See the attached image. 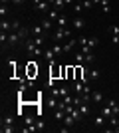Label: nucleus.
<instances>
[{"label": "nucleus", "instance_id": "nucleus-1", "mask_svg": "<svg viewBox=\"0 0 119 133\" xmlns=\"http://www.w3.org/2000/svg\"><path fill=\"white\" fill-rule=\"evenodd\" d=\"M52 40H54V42H62V40H68V28L56 26L54 30H52Z\"/></svg>", "mask_w": 119, "mask_h": 133}, {"label": "nucleus", "instance_id": "nucleus-2", "mask_svg": "<svg viewBox=\"0 0 119 133\" xmlns=\"http://www.w3.org/2000/svg\"><path fill=\"white\" fill-rule=\"evenodd\" d=\"M78 44H79V46H87V48H91V50H93V48L99 44V40H97L95 36H89V38H85V36H79V38H78Z\"/></svg>", "mask_w": 119, "mask_h": 133}, {"label": "nucleus", "instance_id": "nucleus-3", "mask_svg": "<svg viewBox=\"0 0 119 133\" xmlns=\"http://www.w3.org/2000/svg\"><path fill=\"white\" fill-rule=\"evenodd\" d=\"M34 10L40 12V14H44V16H48V12L52 10V4L48 2V0H40L38 4H34Z\"/></svg>", "mask_w": 119, "mask_h": 133}, {"label": "nucleus", "instance_id": "nucleus-4", "mask_svg": "<svg viewBox=\"0 0 119 133\" xmlns=\"http://www.w3.org/2000/svg\"><path fill=\"white\" fill-rule=\"evenodd\" d=\"M20 44V38H18V32H8V42H6V48L4 50H12Z\"/></svg>", "mask_w": 119, "mask_h": 133}, {"label": "nucleus", "instance_id": "nucleus-5", "mask_svg": "<svg viewBox=\"0 0 119 133\" xmlns=\"http://www.w3.org/2000/svg\"><path fill=\"white\" fill-rule=\"evenodd\" d=\"M72 28H74L75 32H81L85 28V20L81 16H74V20H72Z\"/></svg>", "mask_w": 119, "mask_h": 133}, {"label": "nucleus", "instance_id": "nucleus-6", "mask_svg": "<svg viewBox=\"0 0 119 133\" xmlns=\"http://www.w3.org/2000/svg\"><path fill=\"white\" fill-rule=\"evenodd\" d=\"M93 123H95V127H105V125L109 123V117H105L101 111H99V113L93 117Z\"/></svg>", "mask_w": 119, "mask_h": 133}, {"label": "nucleus", "instance_id": "nucleus-7", "mask_svg": "<svg viewBox=\"0 0 119 133\" xmlns=\"http://www.w3.org/2000/svg\"><path fill=\"white\" fill-rule=\"evenodd\" d=\"M42 28H44L46 32H52V28H54V20H52V18H48V16H44L42 18Z\"/></svg>", "mask_w": 119, "mask_h": 133}, {"label": "nucleus", "instance_id": "nucleus-8", "mask_svg": "<svg viewBox=\"0 0 119 133\" xmlns=\"http://www.w3.org/2000/svg\"><path fill=\"white\" fill-rule=\"evenodd\" d=\"M72 89H74V94H75V95H81V94H83V89H85V83L81 82V79H78V82L72 85Z\"/></svg>", "mask_w": 119, "mask_h": 133}, {"label": "nucleus", "instance_id": "nucleus-9", "mask_svg": "<svg viewBox=\"0 0 119 133\" xmlns=\"http://www.w3.org/2000/svg\"><path fill=\"white\" fill-rule=\"evenodd\" d=\"M78 44V38H69V40H66V44H64V54H68V52H72L74 50V46Z\"/></svg>", "mask_w": 119, "mask_h": 133}, {"label": "nucleus", "instance_id": "nucleus-10", "mask_svg": "<svg viewBox=\"0 0 119 133\" xmlns=\"http://www.w3.org/2000/svg\"><path fill=\"white\" fill-rule=\"evenodd\" d=\"M36 36H46V30L42 28V24H36L32 28V38H36Z\"/></svg>", "mask_w": 119, "mask_h": 133}, {"label": "nucleus", "instance_id": "nucleus-11", "mask_svg": "<svg viewBox=\"0 0 119 133\" xmlns=\"http://www.w3.org/2000/svg\"><path fill=\"white\" fill-rule=\"evenodd\" d=\"M54 58H56V54H54V50H52V48L44 50V60H46V62H52V64H54Z\"/></svg>", "mask_w": 119, "mask_h": 133}, {"label": "nucleus", "instance_id": "nucleus-12", "mask_svg": "<svg viewBox=\"0 0 119 133\" xmlns=\"http://www.w3.org/2000/svg\"><path fill=\"white\" fill-rule=\"evenodd\" d=\"M105 103H107V105L111 107V109H113V113H115V115H119V101H115V99H107Z\"/></svg>", "mask_w": 119, "mask_h": 133}, {"label": "nucleus", "instance_id": "nucleus-13", "mask_svg": "<svg viewBox=\"0 0 119 133\" xmlns=\"http://www.w3.org/2000/svg\"><path fill=\"white\" fill-rule=\"evenodd\" d=\"M91 101H93V103H101L103 101V94L101 91H91Z\"/></svg>", "mask_w": 119, "mask_h": 133}, {"label": "nucleus", "instance_id": "nucleus-14", "mask_svg": "<svg viewBox=\"0 0 119 133\" xmlns=\"http://www.w3.org/2000/svg\"><path fill=\"white\" fill-rule=\"evenodd\" d=\"M64 123H66V125H68V127H72V125H75V117L72 115V113H66V117H64Z\"/></svg>", "mask_w": 119, "mask_h": 133}, {"label": "nucleus", "instance_id": "nucleus-15", "mask_svg": "<svg viewBox=\"0 0 119 133\" xmlns=\"http://www.w3.org/2000/svg\"><path fill=\"white\" fill-rule=\"evenodd\" d=\"M0 30H2V32H12V22H8V20L2 18V22H0Z\"/></svg>", "mask_w": 119, "mask_h": 133}, {"label": "nucleus", "instance_id": "nucleus-16", "mask_svg": "<svg viewBox=\"0 0 119 133\" xmlns=\"http://www.w3.org/2000/svg\"><path fill=\"white\" fill-rule=\"evenodd\" d=\"M87 78H89L91 82L99 78V70H95V68H91V64H89V72H87Z\"/></svg>", "mask_w": 119, "mask_h": 133}, {"label": "nucleus", "instance_id": "nucleus-17", "mask_svg": "<svg viewBox=\"0 0 119 133\" xmlns=\"http://www.w3.org/2000/svg\"><path fill=\"white\" fill-rule=\"evenodd\" d=\"M81 113H83V117H87V115H91V109H89V103H79V107H78Z\"/></svg>", "mask_w": 119, "mask_h": 133}, {"label": "nucleus", "instance_id": "nucleus-18", "mask_svg": "<svg viewBox=\"0 0 119 133\" xmlns=\"http://www.w3.org/2000/svg\"><path fill=\"white\" fill-rule=\"evenodd\" d=\"M66 117V109H54V119L56 121H64Z\"/></svg>", "mask_w": 119, "mask_h": 133}, {"label": "nucleus", "instance_id": "nucleus-19", "mask_svg": "<svg viewBox=\"0 0 119 133\" xmlns=\"http://www.w3.org/2000/svg\"><path fill=\"white\" fill-rule=\"evenodd\" d=\"M99 6H101V10L107 14V12H111V0H101L99 2Z\"/></svg>", "mask_w": 119, "mask_h": 133}, {"label": "nucleus", "instance_id": "nucleus-20", "mask_svg": "<svg viewBox=\"0 0 119 133\" xmlns=\"http://www.w3.org/2000/svg\"><path fill=\"white\" fill-rule=\"evenodd\" d=\"M56 26H62V28H68V18L64 16V14H60V18L56 20Z\"/></svg>", "mask_w": 119, "mask_h": 133}, {"label": "nucleus", "instance_id": "nucleus-21", "mask_svg": "<svg viewBox=\"0 0 119 133\" xmlns=\"http://www.w3.org/2000/svg\"><path fill=\"white\" fill-rule=\"evenodd\" d=\"M52 50H54V54H56V56H60V54H64V46L60 44V42H54Z\"/></svg>", "mask_w": 119, "mask_h": 133}, {"label": "nucleus", "instance_id": "nucleus-22", "mask_svg": "<svg viewBox=\"0 0 119 133\" xmlns=\"http://www.w3.org/2000/svg\"><path fill=\"white\" fill-rule=\"evenodd\" d=\"M52 8H56V10H60V12H62L64 8H66V0H56V2L52 4Z\"/></svg>", "mask_w": 119, "mask_h": 133}, {"label": "nucleus", "instance_id": "nucleus-23", "mask_svg": "<svg viewBox=\"0 0 119 133\" xmlns=\"http://www.w3.org/2000/svg\"><path fill=\"white\" fill-rule=\"evenodd\" d=\"M60 14H62V12H60V10H56V8H52V10L48 12V18H52V20L56 22L58 18H60Z\"/></svg>", "mask_w": 119, "mask_h": 133}, {"label": "nucleus", "instance_id": "nucleus-24", "mask_svg": "<svg viewBox=\"0 0 119 133\" xmlns=\"http://www.w3.org/2000/svg\"><path fill=\"white\" fill-rule=\"evenodd\" d=\"M58 103H60V101H58V97H56V95H52L50 99H48V105H50L52 109H58Z\"/></svg>", "mask_w": 119, "mask_h": 133}, {"label": "nucleus", "instance_id": "nucleus-25", "mask_svg": "<svg viewBox=\"0 0 119 133\" xmlns=\"http://www.w3.org/2000/svg\"><path fill=\"white\" fill-rule=\"evenodd\" d=\"M2 125H14V117H12V115L2 117Z\"/></svg>", "mask_w": 119, "mask_h": 133}, {"label": "nucleus", "instance_id": "nucleus-26", "mask_svg": "<svg viewBox=\"0 0 119 133\" xmlns=\"http://www.w3.org/2000/svg\"><path fill=\"white\" fill-rule=\"evenodd\" d=\"M75 62H78V64H81V66L85 64V56H83V52H78V54H75Z\"/></svg>", "mask_w": 119, "mask_h": 133}, {"label": "nucleus", "instance_id": "nucleus-27", "mask_svg": "<svg viewBox=\"0 0 119 133\" xmlns=\"http://www.w3.org/2000/svg\"><path fill=\"white\" fill-rule=\"evenodd\" d=\"M81 4H83V10H91V8H93V2H91V0H81Z\"/></svg>", "mask_w": 119, "mask_h": 133}, {"label": "nucleus", "instance_id": "nucleus-28", "mask_svg": "<svg viewBox=\"0 0 119 133\" xmlns=\"http://www.w3.org/2000/svg\"><path fill=\"white\" fill-rule=\"evenodd\" d=\"M85 56V64H93L95 62V56H93V52H89V54H83Z\"/></svg>", "mask_w": 119, "mask_h": 133}, {"label": "nucleus", "instance_id": "nucleus-29", "mask_svg": "<svg viewBox=\"0 0 119 133\" xmlns=\"http://www.w3.org/2000/svg\"><path fill=\"white\" fill-rule=\"evenodd\" d=\"M34 42H36V46H40V48H42V46H44V42H46V36H36Z\"/></svg>", "mask_w": 119, "mask_h": 133}, {"label": "nucleus", "instance_id": "nucleus-30", "mask_svg": "<svg viewBox=\"0 0 119 133\" xmlns=\"http://www.w3.org/2000/svg\"><path fill=\"white\" fill-rule=\"evenodd\" d=\"M109 125L117 127V125H119V115H111V117H109Z\"/></svg>", "mask_w": 119, "mask_h": 133}, {"label": "nucleus", "instance_id": "nucleus-31", "mask_svg": "<svg viewBox=\"0 0 119 133\" xmlns=\"http://www.w3.org/2000/svg\"><path fill=\"white\" fill-rule=\"evenodd\" d=\"M14 131H16L14 125H2V133H14Z\"/></svg>", "mask_w": 119, "mask_h": 133}, {"label": "nucleus", "instance_id": "nucleus-32", "mask_svg": "<svg viewBox=\"0 0 119 133\" xmlns=\"http://www.w3.org/2000/svg\"><path fill=\"white\" fill-rule=\"evenodd\" d=\"M10 22H12V32H18V30L22 28V26H20V22H18L16 18H14V20H10Z\"/></svg>", "mask_w": 119, "mask_h": 133}, {"label": "nucleus", "instance_id": "nucleus-33", "mask_svg": "<svg viewBox=\"0 0 119 133\" xmlns=\"http://www.w3.org/2000/svg\"><path fill=\"white\" fill-rule=\"evenodd\" d=\"M81 10H83V4H81V0H79V2H75V4H74V12H75V14H79Z\"/></svg>", "mask_w": 119, "mask_h": 133}, {"label": "nucleus", "instance_id": "nucleus-34", "mask_svg": "<svg viewBox=\"0 0 119 133\" xmlns=\"http://www.w3.org/2000/svg\"><path fill=\"white\" fill-rule=\"evenodd\" d=\"M107 32H111V36H113V34H115V36H119V26H109Z\"/></svg>", "mask_w": 119, "mask_h": 133}, {"label": "nucleus", "instance_id": "nucleus-35", "mask_svg": "<svg viewBox=\"0 0 119 133\" xmlns=\"http://www.w3.org/2000/svg\"><path fill=\"white\" fill-rule=\"evenodd\" d=\"M8 14V4H0V16H6Z\"/></svg>", "mask_w": 119, "mask_h": 133}, {"label": "nucleus", "instance_id": "nucleus-36", "mask_svg": "<svg viewBox=\"0 0 119 133\" xmlns=\"http://www.w3.org/2000/svg\"><path fill=\"white\" fill-rule=\"evenodd\" d=\"M36 127H38V131H44V121L38 119V121H36Z\"/></svg>", "mask_w": 119, "mask_h": 133}, {"label": "nucleus", "instance_id": "nucleus-37", "mask_svg": "<svg viewBox=\"0 0 119 133\" xmlns=\"http://www.w3.org/2000/svg\"><path fill=\"white\" fill-rule=\"evenodd\" d=\"M12 2H14V4H18V6H22L24 2H26V0H12Z\"/></svg>", "mask_w": 119, "mask_h": 133}, {"label": "nucleus", "instance_id": "nucleus-38", "mask_svg": "<svg viewBox=\"0 0 119 133\" xmlns=\"http://www.w3.org/2000/svg\"><path fill=\"white\" fill-rule=\"evenodd\" d=\"M75 4V0H66V6H74Z\"/></svg>", "mask_w": 119, "mask_h": 133}, {"label": "nucleus", "instance_id": "nucleus-39", "mask_svg": "<svg viewBox=\"0 0 119 133\" xmlns=\"http://www.w3.org/2000/svg\"><path fill=\"white\" fill-rule=\"evenodd\" d=\"M8 2H12V0H0V4H8Z\"/></svg>", "mask_w": 119, "mask_h": 133}, {"label": "nucleus", "instance_id": "nucleus-40", "mask_svg": "<svg viewBox=\"0 0 119 133\" xmlns=\"http://www.w3.org/2000/svg\"><path fill=\"white\" fill-rule=\"evenodd\" d=\"M115 131H117V133H119V125H117V127H115Z\"/></svg>", "mask_w": 119, "mask_h": 133}, {"label": "nucleus", "instance_id": "nucleus-41", "mask_svg": "<svg viewBox=\"0 0 119 133\" xmlns=\"http://www.w3.org/2000/svg\"><path fill=\"white\" fill-rule=\"evenodd\" d=\"M117 101H119V99H117Z\"/></svg>", "mask_w": 119, "mask_h": 133}]
</instances>
